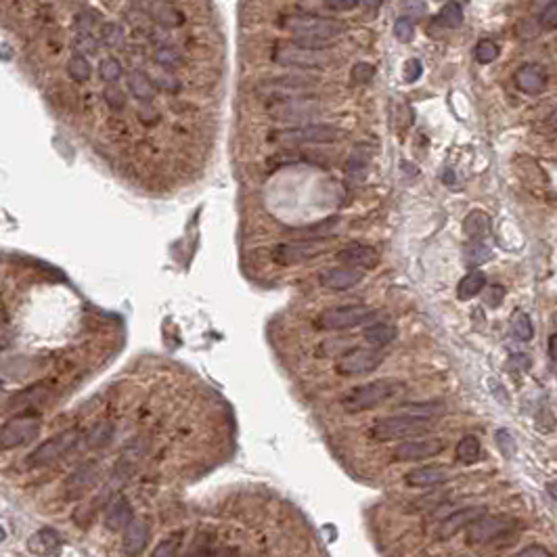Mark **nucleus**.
<instances>
[{
    "instance_id": "f257e3e1",
    "label": "nucleus",
    "mask_w": 557,
    "mask_h": 557,
    "mask_svg": "<svg viewBox=\"0 0 557 557\" xmlns=\"http://www.w3.org/2000/svg\"><path fill=\"white\" fill-rule=\"evenodd\" d=\"M283 25L295 32L291 38L293 46L311 48V50H323L337 36L346 32V23L337 19H325V17H313V15H291L283 19Z\"/></svg>"
},
{
    "instance_id": "f03ea898",
    "label": "nucleus",
    "mask_w": 557,
    "mask_h": 557,
    "mask_svg": "<svg viewBox=\"0 0 557 557\" xmlns=\"http://www.w3.org/2000/svg\"><path fill=\"white\" fill-rule=\"evenodd\" d=\"M404 388H407L404 381L390 379V377L357 386L341 398V409L346 413H363V411L375 409L379 404L388 402L390 398L398 396L400 392H404Z\"/></svg>"
},
{
    "instance_id": "7ed1b4c3",
    "label": "nucleus",
    "mask_w": 557,
    "mask_h": 557,
    "mask_svg": "<svg viewBox=\"0 0 557 557\" xmlns=\"http://www.w3.org/2000/svg\"><path fill=\"white\" fill-rule=\"evenodd\" d=\"M432 430V417L421 415H392L381 417L369 428V438L375 442H388V440H409L421 434H428Z\"/></svg>"
},
{
    "instance_id": "20e7f679",
    "label": "nucleus",
    "mask_w": 557,
    "mask_h": 557,
    "mask_svg": "<svg viewBox=\"0 0 557 557\" xmlns=\"http://www.w3.org/2000/svg\"><path fill=\"white\" fill-rule=\"evenodd\" d=\"M78 442H80V430L78 428L63 430V432L55 434L53 438H48L42 444H38L28 454V465L30 467H44V465L55 463V461L63 459L67 452H72Z\"/></svg>"
},
{
    "instance_id": "39448f33",
    "label": "nucleus",
    "mask_w": 557,
    "mask_h": 557,
    "mask_svg": "<svg viewBox=\"0 0 557 557\" xmlns=\"http://www.w3.org/2000/svg\"><path fill=\"white\" fill-rule=\"evenodd\" d=\"M375 317H377L375 308L359 306V304H352V306H335V308L323 311L317 317V327L327 329V331H346L352 327L371 323Z\"/></svg>"
},
{
    "instance_id": "423d86ee",
    "label": "nucleus",
    "mask_w": 557,
    "mask_h": 557,
    "mask_svg": "<svg viewBox=\"0 0 557 557\" xmlns=\"http://www.w3.org/2000/svg\"><path fill=\"white\" fill-rule=\"evenodd\" d=\"M42 430V419L38 413H21L9 419L0 428V448H17L38 438Z\"/></svg>"
},
{
    "instance_id": "0eeeda50",
    "label": "nucleus",
    "mask_w": 557,
    "mask_h": 557,
    "mask_svg": "<svg viewBox=\"0 0 557 557\" xmlns=\"http://www.w3.org/2000/svg\"><path fill=\"white\" fill-rule=\"evenodd\" d=\"M383 352L377 348H350L346 350L335 363V371L344 377H354V375H367L375 371L383 363Z\"/></svg>"
},
{
    "instance_id": "6e6552de",
    "label": "nucleus",
    "mask_w": 557,
    "mask_h": 557,
    "mask_svg": "<svg viewBox=\"0 0 557 557\" xmlns=\"http://www.w3.org/2000/svg\"><path fill=\"white\" fill-rule=\"evenodd\" d=\"M325 251H327V243L323 239H295V241L279 243L273 249V260L277 264L291 266V264L313 260L325 254Z\"/></svg>"
},
{
    "instance_id": "1a4fd4ad",
    "label": "nucleus",
    "mask_w": 557,
    "mask_h": 557,
    "mask_svg": "<svg viewBox=\"0 0 557 557\" xmlns=\"http://www.w3.org/2000/svg\"><path fill=\"white\" fill-rule=\"evenodd\" d=\"M271 138L277 143H287V145L335 143V140L344 138V130L337 126H329V124H306V126H299V128L275 132Z\"/></svg>"
},
{
    "instance_id": "9d476101",
    "label": "nucleus",
    "mask_w": 557,
    "mask_h": 557,
    "mask_svg": "<svg viewBox=\"0 0 557 557\" xmlns=\"http://www.w3.org/2000/svg\"><path fill=\"white\" fill-rule=\"evenodd\" d=\"M446 448V444L440 438H423V440H402L396 444L390 452L392 461L404 463V461H425Z\"/></svg>"
},
{
    "instance_id": "9b49d317",
    "label": "nucleus",
    "mask_w": 557,
    "mask_h": 557,
    "mask_svg": "<svg viewBox=\"0 0 557 557\" xmlns=\"http://www.w3.org/2000/svg\"><path fill=\"white\" fill-rule=\"evenodd\" d=\"M273 59L279 65H287V67H325L327 63H331V55H327L325 50H311V48H279L277 53L273 55Z\"/></svg>"
},
{
    "instance_id": "f8f14e48",
    "label": "nucleus",
    "mask_w": 557,
    "mask_h": 557,
    "mask_svg": "<svg viewBox=\"0 0 557 557\" xmlns=\"http://www.w3.org/2000/svg\"><path fill=\"white\" fill-rule=\"evenodd\" d=\"M514 518L509 516H484L476 520L472 526H467V543L470 545H482L488 543L501 534L507 532L514 526Z\"/></svg>"
},
{
    "instance_id": "ddd939ff",
    "label": "nucleus",
    "mask_w": 557,
    "mask_h": 557,
    "mask_svg": "<svg viewBox=\"0 0 557 557\" xmlns=\"http://www.w3.org/2000/svg\"><path fill=\"white\" fill-rule=\"evenodd\" d=\"M344 266L348 269H357V271H363V269H375L377 262H379V254L377 249L371 247V245H365V243H350L346 247H341L335 256Z\"/></svg>"
},
{
    "instance_id": "4468645a",
    "label": "nucleus",
    "mask_w": 557,
    "mask_h": 557,
    "mask_svg": "<svg viewBox=\"0 0 557 557\" xmlns=\"http://www.w3.org/2000/svg\"><path fill=\"white\" fill-rule=\"evenodd\" d=\"M101 478V465L96 461H84L82 465H78L65 480V492L67 496H82L84 492H88Z\"/></svg>"
},
{
    "instance_id": "2eb2a0df",
    "label": "nucleus",
    "mask_w": 557,
    "mask_h": 557,
    "mask_svg": "<svg viewBox=\"0 0 557 557\" xmlns=\"http://www.w3.org/2000/svg\"><path fill=\"white\" fill-rule=\"evenodd\" d=\"M365 273L357 271V269H348V266H335V269H325L319 275V283L325 289H333V291H346L357 287L363 281Z\"/></svg>"
},
{
    "instance_id": "dca6fc26",
    "label": "nucleus",
    "mask_w": 557,
    "mask_h": 557,
    "mask_svg": "<svg viewBox=\"0 0 557 557\" xmlns=\"http://www.w3.org/2000/svg\"><path fill=\"white\" fill-rule=\"evenodd\" d=\"M452 478H454V474L444 465H423V467L409 472L407 476H404V482H407L409 486H415V488H432L438 484H446Z\"/></svg>"
},
{
    "instance_id": "f3484780",
    "label": "nucleus",
    "mask_w": 557,
    "mask_h": 557,
    "mask_svg": "<svg viewBox=\"0 0 557 557\" xmlns=\"http://www.w3.org/2000/svg\"><path fill=\"white\" fill-rule=\"evenodd\" d=\"M484 516H486V507H465V509L454 512V514H450L448 518L442 520L438 536L440 538H450V536L457 534L459 530H465L467 526H472L476 520H480Z\"/></svg>"
},
{
    "instance_id": "a211bd4d",
    "label": "nucleus",
    "mask_w": 557,
    "mask_h": 557,
    "mask_svg": "<svg viewBox=\"0 0 557 557\" xmlns=\"http://www.w3.org/2000/svg\"><path fill=\"white\" fill-rule=\"evenodd\" d=\"M149 543V524L147 520H138L132 518L130 524L124 528V540H122V549L128 557H136L147 549Z\"/></svg>"
},
{
    "instance_id": "6ab92c4d",
    "label": "nucleus",
    "mask_w": 557,
    "mask_h": 557,
    "mask_svg": "<svg viewBox=\"0 0 557 557\" xmlns=\"http://www.w3.org/2000/svg\"><path fill=\"white\" fill-rule=\"evenodd\" d=\"M514 82L526 94H540L545 90V84H547V76H545V70L540 65H522L516 72Z\"/></svg>"
},
{
    "instance_id": "aec40b11",
    "label": "nucleus",
    "mask_w": 557,
    "mask_h": 557,
    "mask_svg": "<svg viewBox=\"0 0 557 557\" xmlns=\"http://www.w3.org/2000/svg\"><path fill=\"white\" fill-rule=\"evenodd\" d=\"M134 518V512H132V505L126 496H118L116 501L109 503L107 507V514H105V526L112 530V532H118V530H124L130 520Z\"/></svg>"
},
{
    "instance_id": "412c9836",
    "label": "nucleus",
    "mask_w": 557,
    "mask_h": 557,
    "mask_svg": "<svg viewBox=\"0 0 557 557\" xmlns=\"http://www.w3.org/2000/svg\"><path fill=\"white\" fill-rule=\"evenodd\" d=\"M28 549L32 553H38V555H55L61 549V536L55 530L42 528V530H38V532H34L30 536Z\"/></svg>"
},
{
    "instance_id": "4be33fe9",
    "label": "nucleus",
    "mask_w": 557,
    "mask_h": 557,
    "mask_svg": "<svg viewBox=\"0 0 557 557\" xmlns=\"http://www.w3.org/2000/svg\"><path fill=\"white\" fill-rule=\"evenodd\" d=\"M371 158H373V151L369 145H357L354 151L348 158V164H346V172L350 178L354 180H363L367 176V170L371 166Z\"/></svg>"
},
{
    "instance_id": "5701e85b",
    "label": "nucleus",
    "mask_w": 557,
    "mask_h": 557,
    "mask_svg": "<svg viewBox=\"0 0 557 557\" xmlns=\"http://www.w3.org/2000/svg\"><path fill=\"white\" fill-rule=\"evenodd\" d=\"M128 90L132 92V96L136 101H140V103H151V101H154V96H156L154 80H151L140 70L130 72V76H128Z\"/></svg>"
},
{
    "instance_id": "b1692460",
    "label": "nucleus",
    "mask_w": 557,
    "mask_h": 557,
    "mask_svg": "<svg viewBox=\"0 0 557 557\" xmlns=\"http://www.w3.org/2000/svg\"><path fill=\"white\" fill-rule=\"evenodd\" d=\"M463 231L472 241H482L490 233V218L482 210H472L463 222Z\"/></svg>"
},
{
    "instance_id": "393cba45",
    "label": "nucleus",
    "mask_w": 557,
    "mask_h": 557,
    "mask_svg": "<svg viewBox=\"0 0 557 557\" xmlns=\"http://www.w3.org/2000/svg\"><path fill=\"white\" fill-rule=\"evenodd\" d=\"M363 337L367 339V344L375 348H383L398 337V329L390 323H373L363 331Z\"/></svg>"
},
{
    "instance_id": "a878e982",
    "label": "nucleus",
    "mask_w": 557,
    "mask_h": 557,
    "mask_svg": "<svg viewBox=\"0 0 557 557\" xmlns=\"http://www.w3.org/2000/svg\"><path fill=\"white\" fill-rule=\"evenodd\" d=\"M484 287H486V275L482 271H472V273H467L459 281V285H457V297L463 299V302H467V299L476 297L478 293H482Z\"/></svg>"
},
{
    "instance_id": "bb28decb",
    "label": "nucleus",
    "mask_w": 557,
    "mask_h": 557,
    "mask_svg": "<svg viewBox=\"0 0 557 557\" xmlns=\"http://www.w3.org/2000/svg\"><path fill=\"white\" fill-rule=\"evenodd\" d=\"M480 454H482V444L476 436H463L457 444V448H454V457H457L459 463L463 465H472L480 459Z\"/></svg>"
},
{
    "instance_id": "cd10ccee",
    "label": "nucleus",
    "mask_w": 557,
    "mask_h": 557,
    "mask_svg": "<svg viewBox=\"0 0 557 557\" xmlns=\"http://www.w3.org/2000/svg\"><path fill=\"white\" fill-rule=\"evenodd\" d=\"M315 112H319V105L317 103H308L306 98H291V101H287V103L281 109H277V114H279L277 118H281V120L306 118V116H311Z\"/></svg>"
},
{
    "instance_id": "c85d7f7f",
    "label": "nucleus",
    "mask_w": 557,
    "mask_h": 557,
    "mask_svg": "<svg viewBox=\"0 0 557 557\" xmlns=\"http://www.w3.org/2000/svg\"><path fill=\"white\" fill-rule=\"evenodd\" d=\"M151 17L166 28H178L185 21L182 13L168 3H156L154 7H151Z\"/></svg>"
},
{
    "instance_id": "c756f323",
    "label": "nucleus",
    "mask_w": 557,
    "mask_h": 557,
    "mask_svg": "<svg viewBox=\"0 0 557 557\" xmlns=\"http://www.w3.org/2000/svg\"><path fill=\"white\" fill-rule=\"evenodd\" d=\"M436 23L442 25V28H448V30L459 28V25L463 23V9H461V5H459V3H454V0L446 3V5L442 7V11L438 13Z\"/></svg>"
},
{
    "instance_id": "7c9ffc66",
    "label": "nucleus",
    "mask_w": 557,
    "mask_h": 557,
    "mask_svg": "<svg viewBox=\"0 0 557 557\" xmlns=\"http://www.w3.org/2000/svg\"><path fill=\"white\" fill-rule=\"evenodd\" d=\"M114 438V425L109 421L96 423L88 434H86V446L88 448H103L112 442Z\"/></svg>"
},
{
    "instance_id": "2f4dec72",
    "label": "nucleus",
    "mask_w": 557,
    "mask_h": 557,
    "mask_svg": "<svg viewBox=\"0 0 557 557\" xmlns=\"http://www.w3.org/2000/svg\"><path fill=\"white\" fill-rule=\"evenodd\" d=\"M512 333L518 341H530L534 337V327L524 311H516L512 317Z\"/></svg>"
},
{
    "instance_id": "473e14b6",
    "label": "nucleus",
    "mask_w": 557,
    "mask_h": 557,
    "mask_svg": "<svg viewBox=\"0 0 557 557\" xmlns=\"http://www.w3.org/2000/svg\"><path fill=\"white\" fill-rule=\"evenodd\" d=\"M67 74H70V78L74 80V82H88L90 80V76H92V65H90V61H88V57H84V55H74L70 61H67Z\"/></svg>"
},
{
    "instance_id": "72a5a7b5",
    "label": "nucleus",
    "mask_w": 557,
    "mask_h": 557,
    "mask_svg": "<svg viewBox=\"0 0 557 557\" xmlns=\"http://www.w3.org/2000/svg\"><path fill=\"white\" fill-rule=\"evenodd\" d=\"M463 254H465V262L470 266H478V264H482V262H486V260L492 258V249L484 241H470L465 245Z\"/></svg>"
},
{
    "instance_id": "f704fd0d",
    "label": "nucleus",
    "mask_w": 557,
    "mask_h": 557,
    "mask_svg": "<svg viewBox=\"0 0 557 557\" xmlns=\"http://www.w3.org/2000/svg\"><path fill=\"white\" fill-rule=\"evenodd\" d=\"M101 42H103L107 48H122L126 42V32L120 23L109 21L101 28Z\"/></svg>"
},
{
    "instance_id": "c9c22d12",
    "label": "nucleus",
    "mask_w": 557,
    "mask_h": 557,
    "mask_svg": "<svg viewBox=\"0 0 557 557\" xmlns=\"http://www.w3.org/2000/svg\"><path fill=\"white\" fill-rule=\"evenodd\" d=\"M156 63H158L162 70L172 72V70L180 67V65L185 63V59H182V55L178 53V50H176L174 46H160V48L156 50Z\"/></svg>"
},
{
    "instance_id": "e433bc0d",
    "label": "nucleus",
    "mask_w": 557,
    "mask_h": 557,
    "mask_svg": "<svg viewBox=\"0 0 557 557\" xmlns=\"http://www.w3.org/2000/svg\"><path fill=\"white\" fill-rule=\"evenodd\" d=\"M122 74H124V67H122V63H120L116 57H105V59H101V63H98V78L103 80L105 84H116V82H120Z\"/></svg>"
},
{
    "instance_id": "4c0bfd02",
    "label": "nucleus",
    "mask_w": 557,
    "mask_h": 557,
    "mask_svg": "<svg viewBox=\"0 0 557 557\" xmlns=\"http://www.w3.org/2000/svg\"><path fill=\"white\" fill-rule=\"evenodd\" d=\"M182 534L176 532V534H170L168 538H164L156 549L151 553V557H178V551H180V540Z\"/></svg>"
},
{
    "instance_id": "58836bf2",
    "label": "nucleus",
    "mask_w": 557,
    "mask_h": 557,
    "mask_svg": "<svg viewBox=\"0 0 557 557\" xmlns=\"http://www.w3.org/2000/svg\"><path fill=\"white\" fill-rule=\"evenodd\" d=\"M350 78L354 84H369L373 78H375V65L367 63V61H359L352 65V72H350Z\"/></svg>"
},
{
    "instance_id": "ea45409f",
    "label": "nucleus",
    "mask_w": 557,
    "mask_h": 557,
    "mask_svg": "<svg viewBox=\"0 0 557 557\" xmlns=\"http://www.w3.org/2000/svg\"><path fill=\"white\" fill-rule=\"evenodd\" d=\"M498 44L496 42H492V40H480L478 44H476V59L480 61V63H492L496 57H498Z\"/></svg>"
},
{
    "instance_id": "a19ab883",
    "label": "nucleus",
    "mask_w": 557,
    "mask_h": 557,
    "mask_svg": "<svg viewBox=\"0 0 557 557\" xmlns=\"http://www.w3.org/2000/svg\"><path fill=\"white\" fill-rule=\"evenodd\" d=\"M394 36H396V40H400V42H411L413 40V36H415V23H413V19H409V17H398L396 19V23H394Z\"/></svg>"
},
{
    "instance_id": "79ce46f5",
    "label": "nucleus",
    "mask_w": 557,
    "mask_h": 557,
    "mask_svg": "<svg viewBox=\"0 0 557 557\" xmlns=\"http://www.w3.org/2000/svg\"><path fill=\"white\" fill-rule=\"evenodd\" d=\"M494 438H496V446L501 448V452L505 454V457H507V459L514 457L518 446H516V440H514L512 432L509 430H496Z\"/></svg>"
},
{
    "instance_id": "37998d69",
    "label": "nucleus",
    "mask_w": 557,
    "mask_h": 557,
    "mask_svg": "<svg viewBox=\"0 0 557 557\" xmlns=\"http://www.w3.org/2000/svg\"><path fill=\"white\" fill-rule=\"evenodd\" d=\"M74 48L78 50V55H96L98 50V40L92 36V34H78L76 42H74Z\"/></svg>"
},
{
    "instance_id": "c03bdc74",
    "label": "nucleus",
    "mask_w": 557,
    "mask_h": 557,
    "mask_svg": "<svg viewBox=\"0 0 557 557\" xmlns=\"http://www.w3.org/2000/svg\"><path fill=\"white\" fill-rule=\"evenodd\" d=\"M103 96H105V103H107L112 109H122V107L126 105V96H124V92H122L116 84H107Z\"/></svg>"
},
{
    "instance_id": "a18cd8bd",
    "label": "nucleus",
    "mask_w": 557,
    "mask_h": 557,
    "mask_svg": "<svg viewBox=\"0 0 557 557\" xmlns=\"http://www.w3.org/2000/svg\"><path fill=\"white\" fill-rule=\"evenodd\" d=\"M538 21H540V25H543L545 30H549V32H553V30L557 28V3H555V0H551V3L540 11Z\"/></svg>"
},
{
    "instance_id": "49530a36",
    "label": "nucleus",
    "mask_w": 557,
    "mask_h": 557,
    "mask_svg": "<svg viewBox=\"0 0 557 557\" xmlns=\"http://www.w3.org/2000/svg\"><path fill=\"white\" fill-rule=\"evenodd\" d=\"M503 299H505V287L503 285H492L484 293V302H486V306H490V308H498L503 304Z\"/></svg>"
},
{
    "instance_id": "de8ad7c7",
    "label": "nucleus",
    "mask_w": 557,
    "mask_h": 557,
    "mask_svg": "<svg viewBox=\"0 0 557 557\" xmlns=\"http://www.w3.org/2000/svg\"><path fill=\"white\" fill-rule=\"evenodd\" d=\"M421 72H423L421 61L419 59H409L407 65H404L402 76H404V80H407V82H417L421 78Z\"/></svg>"
},
{
    "instance_id": "09e8293b",
    "label": "nucleus",
    "mask_w": 557,
    "mask_h": 557,
    "mask_svg": "<svg viewBox=\"0 0 557 557\" xmlns=\"http://www.w3.org/2000/svg\"><path fill=\"white\" fill-rule=\"evenodd\" d=\"M402 11L409 13L411 17H423L428 13V7L423 0H404L402 3Z\"/></svg>"
},
{
    "instance_id": "8fccbe9b",
    "label": "nucleus",
    "mask_w": 557,
    "mask_h": 557,
    "mask_svg": "<svg viewBox=\"0 0 557 557\" xmlns=\"http://www.w3.org/2000/svg\"><path fill=\"white\" fill-rule=\"evenodd\" d=\"M361 0H325L327 9L331 11H337V13H344V11H352L359 7Z\"/></svg>"
},
{
    "instance_id": "3c124183",
    "label": "nucleus",
    "mask_w": 557,
    "mask_h": 557,
    "mask_svg": "<svg viewBox=\"0 0 557 557\" xmlns=\"http://www.w3.org/2000/svg\"><path fill=\"white\" fill-rule=\"evenodd\" d=\"M518 557H553V555H551V551H549L547 547H543V545H528V547H524V549L518 553Z\"/></svg>"
},
{
    "instance_id": "603ef678",
    "label": "nucleus",
    "mask_w": 557,
    "mask_h": 557,
    "mask_svg": "<svg viewBox=\"0 0 557 557\" xmlns=\"http://www.w3.org/2000/svg\"><path fill=\"white\" fill-rule=\"evenodd\" d=\"M94 23H96L94 15H90V13H80V15H78V19H76L78 34H90V30H92V25H94Z\"/></svg>"
},
{
    "instance_id": "864d4df0",
    "label": "nucleus",
    "mask_w": 557,
    "mask_h": 557,
    "mask_svg": "<svg viewBox=\"0 0 557 557\" xmlns=\"http://www.w3.org/2000/svg\"><path fill=\"white\" fill-rule=\"evenodd\" d=\"M160 86V88H164V90H168V92H176L178 88H180V84H178V80L176 78H172L170 74L168 76H160L156 82H154V86Z\"/></svg>"
},
{
    "instance_id": "5fc2aeb1",
    "label": "nucleus",
    "mask_w": 557,
    "mask_h": 557,
    "mask_svg": "<svg viewBox=\"0 0 557 557\" xmlns=\"http://www.w3.org/2000/svg\"><path fill=\"white\" fill-rule=\"evenodd\" d=\"M359 5H365L369 11H375V9H379V7H381V0H361Z\"/></svg>"
},
{
    "instance_id": "6e6d98bb",
    "label": "nucleus",
    "mask_w": 557,
    "mask_h": 557,
    "mask_svg": "<svg viewBox=\"0 0 557 557\" xmlns=\"http://www.w3.org/2000/svg\"><path fill=\"white\" fill-rule=\"evenodd\" d=\"M208 555H210L208 549H195V551H189L185 557H208Z\"/></svg>"
},
{
    "instance_id": "4d7b16f0",
    "label": "nucleus",
    "mask_w": 557,
    "mask_h": 557,
    "mask_svg": "<svg viewBox=\"0 0 557 557\" xmlns=\"http://www.w3.org/2000/svg\"><path fill=\"white\" fill-rule=\"evenodd\" d=\"M549 359L555 361V335L549 337Z\"/></svg>"
},
{
    "instance_id": "13d9d810",
    "label": "nucleus",
    "mask_w": 557,
    "mask_h": 557,
    "mask_svg": "<svg viewBox=\"0 0 557 557\" xmlns=\"http://www.w3.org/2000/svg\"><path fill=\"white\" fill-rule=\"evenodd\" d=\"M5 323H7V315H5V308L0 306V327H3Z\"/></svg>"
},
{
    "instance_id": "bf43d9fd",
    "label": "nucleus",
    "mask_w": 557,
    "mask_h": 557,
    "mask_svg": "<svg viewBox=\"0 0 557 557\" xmlns=\"http://www.w3.org/2000/svg\"><path fill=\"white\" fill-rule=\"evenodd\" d=\"M5 540H7V530L0 528V543H5Z\"/></svg>"
},
{
    "instance_id": "052dcab7",
    "label": "nucleus",
    "mask_w": 557,
    "mask_h": 557,
    "mask_svg": "<svg viewBox=\"0 0 557 557\" xmlns=\"http://www.w3.org/2000/svg\"><path fill=\"white\" fill-rule=\"evenodd\" d=\"M547 490H549V494L555 498V484H549V486H547Z\"/></svg>"
},
{
    "instance_id": "680f3d73",
    "label": "nucleus",
    "mask_w": 557,
    "mask_h": 557,
    "mask_svg": "<svg viewBox=\"0 0 557 557\" xmlns=\"http://www.w3.org/2000/svg\"><path fill=\"white\" fill-rule=\"evenodd\" d=\"M216 557H224V553H222V555H216Z\"/></svg>"
}]
</instances>
